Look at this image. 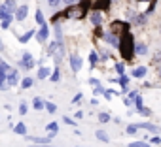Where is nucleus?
<instances>
[{
	"instance_id": "f257e3e1",
	"label": "nucleus",
	"mask_w": 161,
	"mask_h": 147,
	"mask_svg": "<svg viewBox=\"0 0 161 147\" xmlns=\"http://www.w3.org/2000/svg\"><path fill=\"white\" fill-rule=\"evenodd\" d=\"M87 0H84L82 4H72V6H68L63 13H59V15H53L51 19H53V23H57L61 17H68V19H84V15L87 13Z\"/></svg>"
},
{
	"instance_id": "f03ea898",
	"label": "nucleus",
	"mask_w": 161,
	"mask_h": 147,
	"mask_svg": "<svg viewBox=\"0 0 161 147\" xmlns=\"http://www.w3.org/2000/svg\"><path fill=\"white\" fill-rule=\"evenodd\" d=\"M119 53L125 60H131L135 57V40H133V34L131 32H125L121 38H119Z\"/></svg>"
},
{
	"instance_id": "7ed1b4c3",
	"label": "nucleus",
	"mask_w": 161,
	"mask_h": 147,
	"mask_svg": "<svg viewBox=\"0 0 161 147\" xmlns=\"http://www.w3.org/2000/svg\"><path fill=\"white\" fill-rule=\"evenodd\" d=\"M110 32L121 38L125 32H129V23H125V21H114V23L110 25Z\"/></svg>"
},
{
	"instance_id": "20e7f679",
	"label": "nucleus",
	"mask_w": 161,
	"mask_h": 147,
	"mask_svg": "<svg viewBox=\"0 0 161 147\" xmlns=\"http://www.w3.org/2000/svg\"><path fill=\"white\" fill-rule=\"evenodd\" d=\"M87 6L95 8V12H101L110 6V0H87Z\"/></svg>"
},
{
	"instance_id": "39448f33",
	"label": "nucleus",
	"mask_w": 161,
	"mask_h": 147,
	"mask_svg": "<svg viewBox=\"0 0 161 147\" xmlns=\"http://www.w3.org/2000/svg\"><path fill=\"white\" fill-rule=\"evenodd\" d=\"M6 81H8V87H14L19 83V72L17 70H10L8 76H6Z\"/></svg>"
},
{
	"instance_id": "423d86ee",
	"label": "nucleus",
	"mask_w": 161,
	"mask_h": 147,
	"mask_svg": "<svg viewBox=\"0 0 161 147\" xmlns=\"http://www.w3.org/2000/svg\"><path fill=\"white\" fill-rule=\"evenodd\" d=\"M68 58H70V68H72L74 72H80V68H82V64H84V62H82V58H80L76 53H70V57H68Z\"/></svg>"
},
{
	"instance_id": "0eeeda50",
	"label": "nucleus",
	"mask_w": 161,
	"mask_h": 147,
	"mask_svg": "<svg viewBox=\"0 0 161 147\" xmlns=\"http://www.w3.org/2000/svg\"><path fill=\"white\" fill-rule=\"evenodd\" d=\"M19 64H21V68H27V70H29V68H32V66H34V58H32V55H31L29 51H27V53H23V58H21V62H19Z\"/></svg>"
},
{
	"instance_id": "6e6552de",
	"label": "nucleus",
	"mask_w": 161,
	"mask_h": 147,
	"mask_svg": "<svg viewBox=\"0 0 161 147\" xmlns=\"http://www.w3.org/2000/svg\"><path fill=\"white\" fill-rule=\"evenodd\" d=\"M47 38H49V28H47V25H44V27H40V30L36 32V40H38L40 43H44Z\"/></svg>"
},
{
	"instance_id": "1a4fd4ad",
	"label": "nucleus",
	"mask_w": 161,
	"mask_h": 147,
	"mask_svg": "<svg viewBox=\"0 0 161 147\" xmlns=\"http://www.w3.org/2000/svg\"><path fill=\"white\" fill-rule=\"evenodd\" d=\"M89 19H91V23L95 25V27H101L103 25V13L101 12H91V15H89Z\"/></svg>"
},
{
	"instance_id": "9d476101",
	"label": "nucleus",
	"mask_w": 161,
	"mask_h": 147,
	"mask_svg": "<svg viewBox=\"0 0 161 147\" xmlns=\"http://www.w3.org/2000/svg\"><path fill=\"white\" fill-rule=\"evenodd\" d=\"M27 13H29V8L27 6H19L17 12H15V19L17 21H25L27 19Z\"/></svg>"
},
{
	"instance_id": "9b49d317",
	"label": "nucleus",
	"mask_w": 161,
	"mask_h": 147,
	"mask_svg": "<svg viewBox=\"0 0 161 147\" xmlns=\"http://www.w3.org/2000/svg\"><path fill=\"white\" fill-rule=\"evenodd\" d=\"M136 126H138V128H144V130H148V132H152V134H157V132H159V126H155V124H152V123H138Z\"/></svg>"
},
{
	"instance_id": "f8f14e48",
	"label": "nucleus",
	"mask_w": 161,
	"mask_h": 147,
	"mask_svg": "<svg viewBox=\"0 0 161 147\" xmlns=\"http://www.w3.org/2000/svg\"><path fill=\"white\" fill-rule=\"evenodd\" d=\"M4 8L8 10V13H10V15H14V13L17 12V4H15V0H6V2H4Z\"/></svg>"
},
{
	"instance_id": "ddd939ff",
	"label": "nucleus",
	"mask_w": 161,
	"mask_h": 147,
	"mask_svg": "<svg viewBox=\"0 0 161 147\" xmlns=\"http://www.w3.org/2000/svg\"><path fill=\"white\" fill-rule=\"evenodd\" d=\"M103 38H104V40H106L108 43H112L114 47H118V45H119V40H118V38H116V36H114L112 32H108V34H104Z\"/></svg>"
},
{
	"instance_id": "4468645a",
	"label": "nucleus",
	"mask_w": 161,
	"mask_h": 147,
	"mask_svg": "<svg viewBox=\"0 0 161 147\" xmlns=\"http://www.w3.org/2000/svg\"><path fill=\"white\" fill-rule=\"evenodd\" d=\"M32 108H34V109H38V111H40V109H46V102H44L40 96H36V98L32 100Z\"/></svg>"
},
{
	"instance_id": "2eb2a0df",
	"label": "nucleus",
	"mask_w": 161,
	"mask_h": 147,
	"mask_svg": "<svg viewBox=\"0 0 161 147\" xmlns=\"http://www.w3.org/2000/svg\"><path fill=\"white\" fill-rule=\"evenodd\" d=\"M14 132L19 134V136H27V126H25V123H17V124L14 126Z\"/></svg>"
},
{
	"instance_id": "dca6fc26",
	"label": "nucleus",
	"mask_w": 161,
	"mask_h": 147,
	"mask_svg": "<svg viewBox=\"0 0 161 147\" xmlns=\"http://www.w3.org/2000/svg\"><path fill=\"white\" fill-rule=\"evenodd\" d=\"M131 74H133V78H144V76H146V66H138V68H135Z\"/></svg>"
},
{
	"instance_id": "f3484780",
	"label": "nucleus",
	"mask_w": 161,
	"mask_h": 147,
	"mask_svg": "<svg viewBox=\"0 0 161 147\" xmlns=\"http://www.w3.org/2000/svg\"><path fill=\"white\" fill-rule=\"evenodd\" d=\"M95 136H97V139H99V141H103V143H108V141H110V138H108V134H106L104 130H97V132H95Z\"/></svg>"
},
{
	"instance_id": "a211bd4d",
	"label": "nucleus",
	"mask_w": 161,
	"mask_h": 147,
	"mask_svg": "<svg viewBox=\"0 0 161 147\" xmlns=\"http://www.w3.org/2000/svg\"><path fill=\"white\" fill-rule=\"evenodd\" d=\"M146 53H148L146 43H136L135 45V55H146Z\"/></svg>"
},
{
	"instance_id": "6ab92c4d",
	"label": "nucleus",
	"mask_w": 161,
	"mask_h": 147,
	"mask_svg": "<svg viewBox=\"0 0 161 147\" xmlns=\"http://www.w3.org/2000/svg\"><path fill=\"white\" fill-rule=\"evenodd\" d=\"M47 76H51V72H49V68H46V66H42V68L38 70V79H46Z\"/></svg>"
},
{
	"instance_id": "aec40b11",
	"label": "nucleus",
	"mask_w": 161,
	"mask_h": 147,
	"mask_svg": "<svg viewBox=\"0 0 161 147\" xmlns=\"http://www.w3.org/2000/svg\"><path fill=\"white\" fill-rule=\"evenodd\" d=\"M6 76L8 74H4V72H0V89H8V81H6Z\"/></svg>"
},
{
	"instance_id": "412c9836",
	"label": "nucleus",
	"mask_w": 161,
	"mask_h": 147,
	"mask_svg": "<svg viewBox=\"0 0 161 147\" xmlns=\"http://www.w3.org/2000/svg\"><path fill=\"white\" fill-rule=\"evenodd\" d=\"M36 23H38L40 27H44V25H46V19H44V13H42V10H36Z\"/></svg>"
},
{
	"instance_id": "4be33fe9",
	"label": "nucleus",
	"mask_w": 161,
	"mask_h": 147,
	"mask_svg": "<svg viewBox=\"0 0 161 147\" xmlns=\"http://www.w3.org/2000/svg\"><path fill=\"white\" fill-rule=\"evenodd\" d=\"M114 81H118V83H119L123 89L129 85V78H127V76H119V78H118V79H114Z\"/></svg>"
},
{
	"instance_id": "5701e85b",
	"label": "nucleus",
	"mask_w": 161,
	"mask_h": 147,
	"mask_svg": "<svg viewBox=\"0 0 161 147\" xmlns=\"http://www.w3.org/2000/svg\"><path fill=\"white\" fill-rule=\"evenodd\" d=\"M49 78H51V81H53V83H55V81H59V78H61V72H59V66H55V70L51 72V76H49Z\"/></svg>"
},
{
	"instance_id": "b1692460",
	"label": "nucleus",
	"mask_w": 161,
	"mask_h": 147,
	"mask_svg": "<svg viewBox=\"0 0 161 147\" xmlns=\"http://www.w3.org/2000/svg\"><path fill=\"white\" fill-rule=\"evenodd\" d=\"M10 17V13H8V10L4 8V4L0 6V21H4V19H8Z\"/></svg>"
},
{
	"instance_id": "393cba45",
	"label": "nucleus",
	"mask_w": 161,
	"mask_h": 147,
	"mask_svg": "<svg viewBox=\"0 0 161 147\" xmlns=\"http://www.w3.org/2000/svg\"><path fill=\"white\" fill-rule=\"evenodd\" d=\"M32 83H34V81H32L31 78H25V79L21 81V87H23V89H31V87H32Z\"/></svg>"
},
{
	"instance_id": "a878e982",
	"label": "nucleus",
	"mask_w": 161,
	"mask_h": 147,
	"mask_svg": "<svg viewBox=\"0 0 161 147\" xmlns=\"http://www.w3.org/2000/svg\"><path fill=\"white\" fill-rule=\"evenodd\" d=\"M46 111L53 115V113L57 111V106H55V104H51V102H46Z\"/></svg>"
},
{
	"instance_id": "bb28decb",
	"label": "nucleus",
	"mask_w": 161,
	"mask_h": 147,
	"mask_svg": "<svg viewBox=\"0 0 161 147\" xmlns=\"http://www.w3.org/2000/svg\"><path fill=\"white\" fill-rule=\"evenodd\" d=\"M47 132L57 134V132H59V124H57V123H49V124H47Z\"/></svg>"
},
{
	"instance_id": "cd10ccee",
	"label": "nucleus",
	"mask_w": 161,
	"mask_h": 147,
	"mask_svg": "<svg viewBox=\"0 0 161 147\" xmlns=\"http://www.w3.org/2000/svg\"><path fill=\"white\" fill-rule=\"evenodd\" d=\"M129 147H152L148 141H133V143H129Z\"/></svg>"
},
{
	"instance_id": "c85d7f7f",
	"label": "nucleus",
	"mask_w": 161,
	"mask_h": 147,
	"mask_svg": "<svg viewBox=\"0 0 161 147\" xmlns=\"http://www.w3.org/2000/svg\"><path fill=\"white\" fill-rule=\"evenodd\" d=\"M32 34H36V32H34V30H29V32H27V34H25V36H21V38H19V40H21V42H23V43H27V42H29V40H31V38H32Z\"/></svg>"
},
{
	"instance_id": "c756f323",
	"label": "nucleus",
	"mask_w": 161,
	"mask_h": 147,
	"mask_svg": "<svg viewBox=\"0 0 161 147\" xmlns=\"http://www.w3.org/2000/svg\"><path fill=\"white\" fill-rule=\"evenodd\" d=\"M27 111H29V106H27V102H21V104H19V113H21V115H25Z\"/></svg>"
},
{
	"instance_id": "7c9ffc66",
	"label": "nucleus",
	"mask_w": 161,
	"mask_h": 147,
	"mask_svg": "<svg viewBox=\"0 0 161 147\" xmlns=\"http://www.w3.org/2000/svg\"><path fill=\"white\" fill-rule=\"evenodd\" d=\"M136 132H138V126H136V124H129V126H127V134L133 136V134H136Z\"/></svg>"
},
{
	"instance_id": "2f4dec72",
	"label": "nucleus",
	"mask_w": 161,
	"mask_h": 147,
	"mask_svg": "<svg viewBox=\"0 0 161 147\" xmlns=\"http://www.w3.org/2000/svg\"><path fill=\"white\" fill-rule=\"evenodd\" d=\"M133 23H136V25L146 23V15H138V17H135V19H133Z\"/></svg>"
},
{
	"instance_id": "473e14b6",
	"label": "nucleus",
	"mask_w": 161,
	"mask_h": 147,
	"mask_svg": "<svg viewBox=\"0 0 161 147\" xmlns=\"http://www.w3.org/2000/svg\"><path fill=\"white\" fill-rule=\"evenodd\" d=\"M135 106H136V109H138V111H140V109L144 108V106H142V98H140V94H138V96L135 98Z\"/></svg>"
},
{
	"instance_id": "72a5a7b5",
	"label": "nucleus",
	"mask_w": 161,
	"mask_h": 147,
	"mask_svg": "<svg viewBox=\"0 0 161 147\" xmlns=\"http://www.w3.org/2000/svg\"><path fill=\"white\" fill-rule=\"evenodd\" d=\"M99 121L101 123H108L110 121V115L108 113H99Z\"/></svg>"
},
{
	"instance_id": "f704fd0d",
	"label": "nucleus",
	"mask_w": 161,
	"mask_h": 147,
	"mask_svg": "<svg viewBox=\"0 0 161 147\" xmlns=\"http://www.w3.org/2000/svg\"><path fill=\"white\" fill-rule=\"evenodd\" d=\"M63 121H64L66 124H70V126H74V124H76V121H74V119H70L68 115H64V117H63Z\"/></svg>"
},
{
	"instance_id": "c9c22d12",
	"label": "nucleus",
	"mask_w": 161,
	"mask_h": 147,
	"mask_svg": "<svg viewBox=\"0 0 161 147\" xmlns=\"http://www.w3.org/2000/svg\"><path fill=\"white\" fill-rule=\"evenodd\" d=\"M12 19H14L12 15H10L8 19H4V21H2V28H8V27H10V23H12Z\"/></svg>"
},
{
	"instance_id": "e433bc0d",
	"label": "nucleus",
	"mask_w": 161,
	"mask_h": 147,
	"mask_svg": "<svg viewBox=\"0 0 161 147\" xmlns=\"http://www.w3.org/2000/svg\"><path fill=\"white\" fill-rule=\"evenodd\" d=\"M116 72L119 74V76H123V64H121V62H118V64H116Z\"/></svg>"
},
{
	"instance_id": "4c0bfd02",
	"label": "nucleus",
	"mask_w": 161,
	"mask_h": 147,
	"mask_svg": "<svg viewBox=\"0 0 161 147\" xmlns=\"http://www.w3.org/2000/svg\"><path fill=\"white\" fill-rule=\"evenodd\" d=\"M47 4H49L51 8H57V6L61 4V0H47Z\"/></svg>"
},
{
	"instance_id": "58836bf2",
	"label": "nucleus",
	"mask_w": 161,
	"mask_h": 147,
	"mask_svg": "<svg viewBox=\"0 0 161 147\" xmlns=\"http://www.w3.org/2000/svg\"><path fill=\"white\" fill-rule=\"evenodd\" d=\"M138 113H140V115H144V117H148V115H152V111H150L148 108H142V109H140Z\"/></svg>"
},
{
	"instance_id": "ea45409f",
	"label": "nucleus",
	"mask_w": 161,
	"mask_h": 147,
	"mask_svg": "<svg viewBox=\"0 0 161 147\" xmlns=\"http://www.w3.org/2000/svg\"><path fill=\"white\" fill-rule=\"evenodd\" d=\"M97 60H99V58H97V53H91V55H89V62H91V64H95Z\"/></svg>"
},
{
	"instance_id": "a19ab883",
	"label": "nucleus",
	"mask_w": 161,
	"mask_h": 147,
	"mask_svg": "<svg viewBox=\"0 0 161 147\" xmlns=\"http://www.w3.org/2000/svg\"><path fill=\"white\" fill-rule=\"evenodd\" d=\"M136 96H138V93H136V91H131V93H129V100H131V102H133Z\"/></svg>"
},
{
	"instance_id": "79ce46f5",
	"label": "nucleus",
	"mask_w": 161,
	"mask_h": 147,
	"mask_svg": "<svg viewBox=\"0 0 161 147\" xmlns=\"http://www.w3.org/2000/svg\"><path fill=\"white\" fill-rule=\"evenodd\" d=\"M150 141H152L153 145H157V143H161V138H159V136H153V138H152Z\"/></svg>"
},
{
	"instance_id": "37998d69",
	"label": "nucleus",
	"mask_w": 161,
	"mask_h": 147,
	"mask_svg": "<svg viewBox=\"0 0 161 147\" xmlns=\"http://www.w3.org/2000/svg\"><path fill=\"white\" fill-rule=\"evenodd\" d=\"M89 83H91L93 87H101V83H99V79H89Z\"/></svg>"
},
{
	"instance_id": "c03bdc74",
	"label": "nucleus",
	"mask_w": 161,
	"mask_h": 147,
	"mask_svg": "<svg viewBox=\"0 0 161 147\" xmlns=\"http://www.w3.org/2000/svg\"><path fill=\"white\" fill-rule=\"evenodd\" d=\"M63 2H64V4H68V6H72V4L76 2V0H63Z\"/></svg>"
},
{
	"instance_id": "a18cd8bd",
	"label": "nucleus",
	"mask_w": 161,
	"mask_h": 147,
	"mask_svg": "<svg viewBox=\"0 0 161 147\" xmlns=\"http://www.w3.org/2000/svg\"><path fill=\"white\" fill-rule=\"evenodd\" d=\"M0 51H4V43H2V40H0Z\"/></svg>"
},
{
	"instance_id": "49530a36",
	"label": "nucleus",
	"mask_w": 161,
	"mask_h": 147,
	"mask_svg": "<svg viewBox=\"0 0 161 147\" xmlns=\"http://www.w3.org/2000/svg\"><path fill=\"white\" fill-rule=\"evenodd\" d=\"M157 70H159V76H161V64H159V68H157Z\"/></svg>"
},
{
	"instance_id": "de8ad7c7",
	"label": "nucleus",
	"mask_w": 161,
	"mask_h": 147,
	"mask_svg": "<svg viewBox=\"0 0 161 147\" xmlns=\"http://www.w3.org/2000/svg\"><path fill=\"white\" fill-rule=\"evenodd\" d=\"M2 62H4V60H2V58H0V64H2Z\"/></svg>"
}]
</instances>
